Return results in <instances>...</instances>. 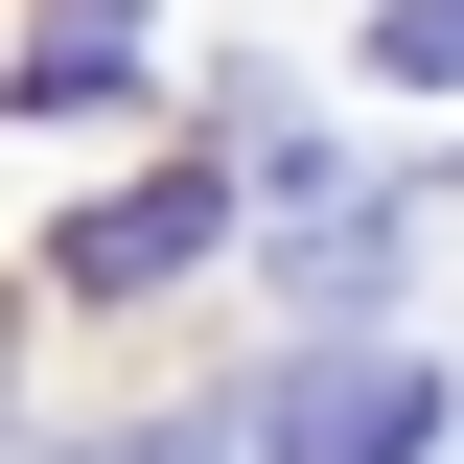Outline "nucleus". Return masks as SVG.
I'll list each match as a JSON object with an SVG mask.
<instances>
[{
	"label": "nucleus",
	"instance_id": "423d86ee",
	"mask_svg": "<svg viewBox=\"0 0 464 464\" xmlns=\"http://www.w3.org/2000/svg\"><path fill=\"white\" fill-rule=\"evenodd\" d=\"M116 464H232V418H163V441H116Z\"/></svg>",
	"mask_w": 464,
	"mask_h": 464
},
{
	"label": "nucleus",
	"instance_id": "7ed1b4c3",
	"mask_svg": "<svg viewBox=\"0 0 464 464\" xmlns=\"http://www.w3.org/2000/svg\"><path fill=\"white\" fill-rule=\"evenodd\" d=\"M116 47H140V0H70L47 47H24V116H93V93H116Z\"/></svg>",
	"mask_w": 464,
	"mask_h": 464
},
{
	"label": "nucleus",
	"instance_id": "f03ea898",
	"mask_svg": "<svg viewBox=\"0 0 464 464\" xmlns=\"http://www.w3.org/2000/svg\"><path fill=\"white\" fill-rule=\"evenodd\" d=\"M209 232H232V186H209V163H163V186H93V209L47 232V279H70V302H140V279H186Z\"/></svg>",
	"mask_w": 464,
	"mask_h": 464
},
{
	"label": "nucleus",
	"instance_id": "20e7f679",
	"mask_svg": "<svg viewBox=\"0 0 464 464\" xmlns=\"http://www.w3.org/2000/svg\"><path fill=\"white\" fill-rule=\"evenodd\" d=\"M279 279H302V302H372V279H395V186H372V209H302Z\"/></svg>",
	"mask_w": 464,
	"mask_h": 464
},
{
	"label": "nucleus",
	"instance_id": "39448f33",
	"mask_svg": "<svg viewBox=\"0 0 464 464\" xmlns=\"http://www.w3.org/2000/svg\"><path fill=\"white\" fill-rule=\"evenodd\" d=\"M372 70H395V93H441V70H464V0H395V24H372Z\"/></svg>",
	"mask_w": 464,
	"mask_h": 464
},
{
	"label": "nucleus",
	"instance_id": "f257e3e1",
	"mask_svg": "<svg viewBox=\"0 0 464 464\" xmlns=\"http://www.w3.org/2000/svg\"><path fill=\"white\" fill-rule=\"evenodd\" d=\"M256 441L279 464H418L441 441V372H418V348H302L279 395H256Z\"/></svg>",
	"mask_w": 464,
	"mask_h": 464
}]
</instances>
